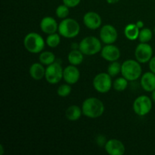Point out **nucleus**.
<instances>
[{
    "instance_id": "26",
    "label": "nucleus",
    "mask_w": 155,
    "mask_h": 155,
    "mask_svg": "<svg viewBox=\"0 0 155 155\" xmlns=\"http://www.w3.org/2000/svg\"><path fill=\"white\" fill-rule=\"evenodd\" d=\"M56 15L58 18L61 19H65L69 15V7L64 5H61L56 8Z\"/></svg>"
},
{
    "instance_id": "8",
    "label": "nucleus",
    "mask_w": 155,
    "mask_h": 155,
    "mask_svg": "<svg viewBox=\"0 0 155 155\" xmlns=\"http://www.w3.org/2000/svg\"><path fill=\"white\" fill-rule=\"evenodd\" d=\"M63 71L61 64L54 62L45 69V80L50 84H57L63 78Z\"/></svg>"
},
{
    "instance_id": "31",
    "label": "nucleus",
    "mask_w": 155,
    "mask_h": 155,
    "mask_svg": "<svg viewBox=\"0 0 155 155\" xmlns=\"http://www.w3.org/2000/svg\"><path fill=\"white\" fill-rule=\"evenodd\" d=\"M120 0H107L109 4H115V3H117Z\"/></svg>"
},
{
    "instance_id": "32",
    "label": "nucleus",
    "mask_w": 155,
    "mask_h": 155,
    "mask_svg": "<svg viewBox=\"0 0 155 155\" xmlns=\"http://www.w3.org/2000/svg\"><path fill=\"white\" fill-rule=\"evenodd\" d=\"M3 154H4V148L2 145H0V154L2 155Z\"/></svg>"
},
{
    "instance_id": "30",
    "label": "nucleus",
    "mask_w": 155,
    "mask_h": 155,
    "mask_svg": "<svg viewBox=\"0 0 155 155\" xmlns=\"http://www.w3.org/2000/svg\"><path fill=\"white\" fill-rule=\"evenodd\" d=\"M136 24L139 29H142L144 27V23H143V21H138L137 22H136Z\"/></svg>"
},
{
    "instance_id": "6",
    "label": "nucleus",
    "mask_w": 155,
    "mask_h": 155,
    "mask_svg": "<svg viewBox=\"0 0 155 155\" xmlns=\"http://www.w3.org/2000/svg\"><path fill=\"white\" fill-rule=\"evenodd\" d=\"M113 85L111 76L107 73H100L93 79V87L100 93H107L110 90Z\"/></svg>"
},
{
    "instance_id": "20",
    "label": "nucleus",
    "mask_w": 155,
    "mask_h": 155,
    "mask_svg": "<svg viewBox=\"0 0 155 155\" xmlns=\"http://www.w3.org/2000/svg\"><path fill=\"white\" fill-rule=\"evenodd\" d=\"M139 32H140L139 28L136 24H130L125 27L124 34L126 37L130 40H136L139 38Z\"/></svg>"
},
{
    "instance_id": "22",
    "label": "nucleus",
    "mask_w": 155,
    "mask_h": 155,
    "mask_svg": "<svg viewBox=\"0 0 155 155\" xmlns=\"http://www.w3.org/2000/svg\"><path fill=\"white\" fill-rule=\"evenodd\" d=\"M60 36V34H58L55 33L49 34L47 36L45 42L50 48H56L61 42Z\"/></svg>"
},
{
    "instance_id": "18",
    "label": "nucleus",
    "mask_w": 155,
    "mask_h": 155,
    "mask_svg": "<svg viewBox=\"0 0 155 155\" xmlns=\"http://www.w3.org/2000/svg\"><path fill=\"white\" fill-rule=\"evenodd\" d=\"M83 114L82 108L77 105H71L68 107L65 112L66 117L71 121H76L79 120Z\"/></svg>"
},
{
    "instance_id": "4",
    "label": "nucleus",
    "mask_w": 155,
    "mask_h": 155,
    "mask_svg": "<svg viewBox=\"0 0 155 155\" xmlns=\"http://www.w3.org/2000/svg\"><path fill=\"white\" fill-rule=\"evenodd\" d=\"M80 31V24L73 18H65L58 25L59 34L68 39L76 37L79 34Z\"/></svg>"
},
{
    "instance_id": "27",
    "label": "nucleus",
    "mask_w": 155,
    "mask_h": 155,
    "mask_svg": "<svg viewBox=\"0 0 155 155\" xmlns=\"http://www.w3.org/2000/svg\"><path fill=\"white\" fill-rule=\"evenodd\" d=\"M71 87L70 84L61 85L57 90V93L59 96L61 97H67L71 94Z\"/></svg>"
},
{
    "instance_id": "24",
    "label": "nucleus",
    "mask_w": 155,
    "mask_h": 155,
    "mask_svg": "<svg viewBox=\"0 0 155 155\" xmlns=\"http://www.w3.org/2000/svg\"><path fill=\"white\" fill-rule=\"evenodd\" d=\"M127 86H128V80L124 77H118L113 83V86L114 89L117 91H119V92L125 90Z\"/></svg>"
},
{
    "instance_id": "7",
    "label": "nucleus",
    "mask_w": 155,
    "mask_h": 155,
    "mask_svg": "<svg viewBox=\"0 0 155 155\" xmlns=\"http://www.w3.org/2000/svg\"><path fill=\"white\" fill-rule=\"evenodd\" d=\"M133 110L139 116H145L152 108V101L147 95H140L133 102Z\"/></svg>"
},
{
    "instance_id": "11",
    "label": "nucleus",
    "mask_w": 155,
    "mask_h": 155,
    "mask_svg": "<svg viewBox=\"0 0 155 155\" xmlns=\"http://www.w3.org/2000/svg\"><path fill=\"white\" fill-rule=\"evenodd\" d=\"M101 55L107 61H116L120 57V51L113 44H108L101 48Z\"/></svg>"
},
{
    "instance_id": "13",
    "label": "nucleus",
    "mask_w": 155,
    "mask_h": 155,
    "mask_svg": "<svg viewBox=\"0 0 155 155\" xmlns=\"http://www.w3.org/2000/svg\"><path fill=\"white\" fill-rule=\"evenodd\" d=\"M80 73L75 65H69L64 69L63 78L67 83L70 85L75 84L79 81Z\"/></svg>"
},
{
    "instance_id": "14",
    "label": "nucleus",
    "mask_w": 155,
    "mask_h": 155,
    "mask_svg": "<svg viewBox=\"0 0 155 155\" xmlns=\"http://www.w3.org/2000/svg\"><path fill=\"white\" fill-rule=\"evenodd\" d=\"M83 23L87 28L96 30L101 27V18L96 12H89L83 16Z\"/></svg>"
},
{
    "instance_id": "19",
    "label": "nucleus",
    "mask_w": 155,
    "mask_h": 155,
    "mask_svg": "<svg viewBox=\"0 0 155 155\" xmlns=\"http://www.w3.org/2000/svg\"><path fill=\"white\" fill-rule=\"evenodd\" d=\"M83 54H84L80 49H73L68 54V61L71 64L75 65V66L81 64L83 61V58H84Z\"/></svg>"
},
{
    "instance_id": "23",
    "label": "nucleus",
    "mask_w": 155,
    "mask_h": 155,
    "mask_svg": "<svg viewBox=\"0 0 155 155\" xmlns=\"http://www.w3.org/2000/svg\"><path fill=\"white\" fill-rule=\"evenodd\" d=\"M153 36L152 31L149 28H142L139 32V38L140 42H145L148 43L149 41L151 40Z\"/></svg>"
},
{
    "instance_id": "1",
    "label": "nucleus",
    "mask_w": 155,
    "mask_h": 155,
    "mask_svg": "<svg viewBox=\"0 0 155 155\" xmlns=\"http://www.w3.org/2000/svg\"><path fill=\"white\" fill-rule=\"evenodd\" d=\"M83 114L89 118L99 117L104 111V105L102 101L97 98H86L82 105Z\"/></svg>"
},
{
    "instance_id": "12",
    "label": "nucleus",
    "mask_w": 155,
    "mask_h": 155,
    "mask_svg": "<svg viewBox=\"0 0 155 155\" xmlns=\"http://www.w3.org/2000/svg\"><path fill=\"white\" fill-rule=\"evenodd\" d=\"M106 152L110 155H123L125 153V146L118 139H110L104 145Z\"/></svg>"
},
{
    "instance_id": "33",
    "label": "nucleus",
    "mask_w": 155,
    "mask_h": 155,
    "mask_svg": "<svg viewBox=\"0 0 155 155\" xmlns=\"http://www.w3.org/2000/svg\"><path fill=\"white\" fill-rule=\"evenodd\" d=\"M151 98H152V101L155 102V90L152 92V94H151Z\"/></svg>"
},
{
    "instance_id": "5",
    "label": "nucleus",
    "mask_w": 155,
    "mask_h": 155,
    "mask_svg": "<svg viewBox=\"0 0 155 155\" xmlns=\"http://www.w3.org/2000/svg\"><path fill=\"white\" fill-rule=\"evenodd\" d=\"M101 41L95 36H87L81 40L79 44V49L85 55H94L101 51Z\"/></svg>"
},
{
    "instance_id": "21",
    "label": "nucleus",
    "mask_w": 155,
    "mask_h": 155,
    "mask_svg": "<svg viewBox=\"0 0 155 155\" xmlns=\"http://www.w3.org/2000/svg\"><path fill=\"white\" fill-rule=\"evenodd\" d=\"M39 62L42 64L43 65H48L51 64L54 62H55V55L51 51H43L41 52L39 54Z\"/></svg>"
},
{
    "instance_id": "2",
    "label": "nucleus",
    "mask_w": 155,
    "mask_h": 155,
    "mask_svg": "<svg viewBox=\"0 0 155 155\" xmlns=\"http://www.w3.org/2000/svg\"><path fill=\"white\" fill-rule=\"evenodd\" d=\"M142 67L137 60H127L122 64L121 74L128 81H135L142 75Z\"/></svg>"
},
{
    "instance_id": "29",
    "label": "nucleus",
    "mask_w": 155,
    "mask_h": 155,
    "mask_svg": "<svg viewBox=\"0 0 155 155\" xmlns=\"http://www.w3.org/2000/svg\"><path fill=\"white\" fill-rule=\"evenodd\" d=\"M149 69L151 72L155 74V56L151 58V60L149 61Z\"/></svg>"
},
{
    "instance_id": "25",
    "label": "nucleus",
    "mask_w": 155,
    "mask_h": 155,
    "mask_svg": "<svg viewBox=\"0 0 155 155\" xmlns=\"http://www.w3.org/2000/svg\"><path fill=\"white\" fill-rule=\"evenodd\" d=\"M121 67L122 64H120L117 61L111 62L107 68V74L111 77L117 76L120 73H121Z\"/></svg>"
},
{
    "instance_id": "3",
    "label": "nucleus",
    "mask_w": 155,
    "mask_h": 155,
    "mask_svg": "<svg viewBox=\"0 0 155 155\" xmlns=\"http://www.w3.org/2000/svg\"><path fill=\"white\" fill-rule=\"evenodd\" d=\"M24 45L29 52L37 54L43 50L45 41L40 34L33 32L26 35L24 39Z\"/></svg>"
},
{
    "instance_id": "10",
    "label": "nucleus",
    "mask_w": 155,
    "mask_h": 155,
    "mask_svg": "<svg viewBox=\"0 0 155 155\" xmlns=\"http://www.w3.org/2000/svg\"><path fill=\"white\" fill-rule=\"evenodd\" d=\"M117 31L114 26L106 24L100 30V39L106 45L113 44L117 39Z\"/></svg>"
},
{
    "instance_id": "9",
    "label": "nucleus",
    "mask_w": 155,
    "mask_h": 155,
    "mask_svg": "<svg viewBox=\"0 0 155 155\" xmlns=\"http://www.w3.org/2000/svg\"><path fill=\"white\" fill-rule=\"evenodd\" d=\"M135 56L139 63H147L153 57L152 47L148 43L141 42L135 50Z\"/></svg>"
},
{
    "instance_id": "15",
    "label": "nucleus",
    "mask_w": 155,
    "mask_h": 155,
    "mask_svg": "<svg viewBox=\"0 0 155 155\" xmlns=\"http://www.w3.org/2000/svg\"><path fill=\"white\" fill-rule=\"evenodd\" d=\"M40 29L46 34H52L58 30V25L54 18L47 16L42 19L40 22Z\"/></svg>"
},
{
    "instance_id": "34",
    "label": "nucleus",
    "mask_w": 155,
    "mask_h": 155,
    "mask_svg": "<svg viewBox=\"0 0 155 155\" xmlns=\"http://www.w3.org/2000/svg\"><path fill=\"white\" fill-rule=\"evenodd\" d=\"M154 33H155V27H154Z\"/></svg>"
},
{
    "instance_id": "16",
    "label": "nucleus",
    "mask_w": 155,
    "mask_h": 155,
    "mask_svg": "<svg viewBox=\"0 0 155 155\" xmlns=\"http://www.w3.org/2000/svg\"><path fill=\"white\" fill-rule=\"evenodd\" d=\"M141 86L146 92H152L155 90V74L151 71L144 74L141 78Z\"/></svg>"
},
{
    "instance_id": "17",
    "label": "nucleus",
    "mask_w": 155,
    "mask_h": 155,
    "mask_svg": "<svg viewBox=\"0 0 155 155\" xmlns=\"http://www.w3.org/2000/svg\"><path fill=\"white\" fill-rule=\"evenodd\" d=\"M30 74L35 80H40L45 77V69L41 63H33L30 68Z\"/></svg>"
},
{
    "instance_id": "28",
    "label": "nucleus",
    "mask_w": 155,
    "mask_h": 155,
    "mask_svg": "<svg viewBox=\"0 0 155 155\" xmlns=\"http://www.w3.org/2000/svg\"><path fill=\"white\" fill-rule=\"evenodd\" d=\"M81 0H63V3L69 8H74L78 5Z\"/></svg>"
}]
</instances>
